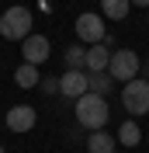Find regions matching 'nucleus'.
I'll use <instances>...</instances> for the list:
<instances>
[{"instance_id":"nucleus-1","label":"nucleus","mask_w":149,"mask_h":153,"mask_svg":"<svg viewBox=\"0 0 149 153\" xmlns=\"http://www.w3.org/2000/svg\"><path fill=\"white\" fill-rule=\"evenodd\" d=\"M108 101H104L101 94H83L80 101H76V122L83 125V129H90V132H97V129H104V122H108Z\"/></svg>"},{"instance_id":"nucleus-2","label":"nucleus","mask_w":149,"mask_h":153,"mask_svg":"<svg viewBox=\"0 0 149 153\" xmlns=\"http://www.w3.org/2000/svg\"><path fill=\"white\" fill-rule=\"evenodd\" d=\"M0 35L14 38V42H24L31 35V10L28 7H10L0 14Z\"/></svg>"},{"instance_id":"nucleus-3","label":"nucleus","mask_w":149,"mask_h":153,"mask_svg":"<svg viewBox=\"0 0 149 153\" xmlns=\"http://www.w3.org/2000/svg\"><path fill=\"white\" fill-rule=\"evenodd\" d=\"M139 70H142L139 52H132V49H118V52H111V66H108L111 80L128 84V80H135V76H139Z\"/></svg>"},{"instance_id":"nucleus-4","label":"nucleus","mask_w":149,"mask_h":153,"mask_svg":"<svg viewBox=\"0 0 149 153\" xmlns=\"http://www.w3.org/2000/svg\"><path fill=\"white\" fill-rule=\"evenodd\" d=\"M121 105L128 115H146L149 111V80H142V76L128 80L121 87Z\"/></svg>"},{"instance_id":"nucleus-5","label":"nucleus","mask_w":149,"mask_h":153,"mask_svg":"<svg viewBox=\"0 0 149 153\" xmlns=\"http://www.w3.org/2000/svg\"><path fill=\"white\" fill-rule=\"evenodd\" d=\"M49 52H52V45H49L45 35H35V31H31V35L21 42V56H24V63H31V66H42L49 59Z\"/></svg>"},{"instance_id":"nucleus-6","label":"nucleus","mask_w":149,"mask_h":153,"mask_svg":"<svg viewBox=\"0 0 149 153\" xmlns=\"http://www.w3.org/2000/svg\"><path fill=\"white\" fill-rule=\"evenodd\" d=\"M76 38H83V42H90V45H97V42H104V18L101 14H80L76 18Z\"/></svg>"},{"instance_id":"nucleus-7","label":"nucleus","mask_w":149,"mask_h":153,"mask_svg":"<svg viewBox=\"0 0 149 153\" xmlns=\"http://www.w3.org/2000/svg\"><path fill=\"white\" fill-rule=\"evenodd\" d=\"M59 94L73 97V101H80L83 94H90V84H87V73H83V70H66V73L59 76Z\"/></svg>"},{"instance_id":"nucleus-8","label":"nucleus","mask_w":149,"mask_h":153,"mask_svg":"<svg viewBox=\"0 0 149 153\" xmlns=\"http://www.w3.org/2000/svg\"><path fill=\"white\" fill-rule=\"evenodd\" d=\"M4 122H7L10 132H31L35 122H38V115H35V108H31V105H14V108L7 111Z\"/></svg>"},{"instance_id":"nucleus-9","label":"nucleus","mask_w":149,"mask_h":153,"mask_svg":"<svg viewBox=\"0 0 149 153\" xmlns=\"http://www.w3.org/2000/svg\"><path fill=\"white\" fill-rule=\"evenodd\" d=\"M87 66H90V73H104V70L111 66V52H108L104 42H97V45L87 49Z\"/></svg>"},{"instance_id":"nucleus-10","label":"nucleus","mask_w":149,"mask_h":153,"mask_svg":"<svg viewBox=\"0 0 149 153\" xmlns=\"http://www.w3.org/2000/svg\"><path fill=\"white\" fill-rule=\"evenodd\" d=\"M114 146H118V139L111 132H104V129L90 132V139H87V150L90 153H114Z\"/></svg>"},{"instance_id":"nucleus-11","label":"nucleus","mask_w":149,"mask_h":153,"mask_svg":"<svg viewBox=\"0 0 149 153\" xmlns=\"http://www.w3.org/2000/svg\"><path fill=\"white\" fill-rule=\"evenodd\" d=\"M118 143H121V146H139V143H142L139 122H121V125H118Z\"/></svg>"},{"instance_id":"nucleus-12","label":"nucleus","mask_w":149,"mask_h":153,"mask_svg":"<svg viewBox=\"0 0 149 153\" xmlns=\"http://www.w3.org/2000/svg\"><path fill=\"white\" fill-rule=\"evenodd\" d=\"M87 84H90V94H108V91H111V73H108V70H104V73H87Z\"/></svg>"},{"instance_id":"nucleus-13","label":"nucleus","mask_w":149,"mask_h":153,"mask_svg":"<svg viewBox=\"0 0 149 153\" xmlns=\"http://www.w3.org/2000/svg\"><path fill=\"white\" fill-rule=\"evenodd\" d=\"M14 80H18V87H35V84H42V76H38V66H31V63L18 66Z\"/></svg>"},{"instance_id":"nucleus-14","label":"nucleus","mask_w":149,"mask_h":153,"mask_svg":"<svg viewBox=\"0 0 149 153\" xmlns=\"http://www.w3.org/2000/svg\"><path fill=\"white\" fill-rule=\"evenodd\" d=\"M101 7H104V14H108L111 21H121L125 14H128L132 0H101Z\"/></svg>"},{"instance_id":"nucleus-15","label":"nucleus","mask_w":149,"mask_h":153,"mask_svg":"<svg viewBox=\"0 0 149 153\" xmlns=\"http://www.w3.org/2000/svg\"><path fill=\"white\" fill-rule=\"evenodd\" d=\"M66 66L69 70H83L87 66V49L83 45H69L66 49Z\"/></svg>"},{"instance_id":"nucleus-16","label":"nucleus","mask_w":149,"mask_h":153,"mask_svg":"<svg viewBox=\"0 0 149 153\" xmlns=\"http://www.w3.org/2000/svg\"><path fill=\"white\" fill-rule=\"evenodd\" d=\"M42 91H45V94H56V91H59V80H56V76H45V80H42Z\"/></svg>"},{"instance_id":"nucleus-17","label":"nucleus","mask_w":149,"mask_h":153,"mask_svg":"<svg viewBox=\"0 0 149 153\" xmlns=\"http://www.w3.org/2000/svg\"><path fill=\"white\" fill-rule=\"evenodd\" d=\"M132 4H139V7H149V0H132Z\"/></svg>"},{"instance_id":"nucleus-18","label":"nucleus","mask_w":149,"mask_h":153,"mask_svg":"<svg viewBox=\"0 0 149 153\" xmlns=\"http://www.w3.org/2000/svg\"><path fill=\"white\" fill-rule=\"evenodd\" d=\"M142 73H146V76H149V63H142Z\"/></svg>"},{"instance_id":"nucleus-19","label":"nucleus","mask_w":149,"mask_h":153,"mask_svg":"<svg viewBox=\"0 0 149 153\" xmlns=\"http://www.w3.org/2000/svg\"><path fill=\"white\" fill-rule=\"evenodd\" d=\"M0 153H4V146H0Z\"/></svg>"}]
</instances>
